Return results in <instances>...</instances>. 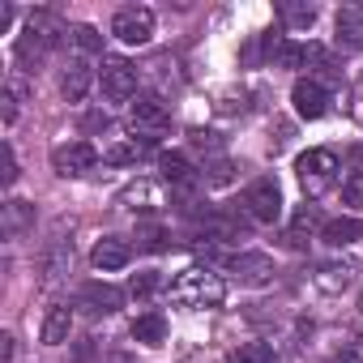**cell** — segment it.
I'll return each mask as SVG.
<instances>
[{"label": "cell", "instance_id": "cell-8", "mask_svg": "<svg viewBox=\"0 0 363 363\" xmlns=\"http://www.w3.org/2000/svg\"><path fill=\"white\" fill-rule=\"evenodd\" d=\"M333 43L342 52H363V0H350V5L337 9V18H333Z\"/></svg>", "mask_w": 363, "mask_h": 363}, {"label": "cell", "instance_id": "cell-15", "mask_svg": "<svg viewBox=\"0 0 363 363\" xmlns=\"http://www.w3.org/2000/svg\"><path fill=\"white\" fill-rule=\"evenodd\" d=\"M354 274H359L354 261H325V265L316 269V286H320L325 295H337V291H346V286L354 282Z\"/></svg>", "mask_w": 363, "mask_h": 363}, {"label": "cell", "instance_id": "cell-24", "mask_svg": "<svg viewBox=\"0 0 363 363\" xmlns=\"http://www.w3.org/2000/svg\"><path fill=\"white\" fill-rule=\"evenodd\" d=\"M278 18H282V26H291V30H308V26L316 22V5H308V0H286V5L278 9Z\"/></svg>", "mask_w": 363, "mask_h": 363}, {"label": "cell", "instance_id": "cell-30", "mask_svg": "<svg viewBox=\"0 0 363 363\" xmlns=\"http://www.w3.org/2000/svg\"><path fill=\"white\" fill-rule=\"evenodd\" d=\"M73 43H77L82 52H99V48H103V35H99L94 26H73Z\"/></svg>", "mask_w": 363, "mask_h": 363}, {"label": "cell", "instance_id": "cell-22", "mask_svg": "<svg viewBox=\"0 0 363 363\" xmlns=\"http://www.w3.org/2000/svg\"><path fill=\"white\" fill-rule=\"evenodd\" d=\"M312 227H316V206H299L295 223L282 231V244H286V248H303L308 235H312Z\"/></svg>", "mask_w": 363, "mask_h": 363}, {"label": "cell", "instance_id": "cell-28", "mask_svg": "<svg viewBox=\"0 0 363 363\" xmlns=\"http://www.w3.org/2000/svg\"><path fill=\"white\" fill-rule=\"evenodd\" d=\"M167 240H171V235H167L162 227H141V231H137V244H141L145 252H162Z\"/></svg>", "mask_w": 363, "mask_h": 363}, {"label": "cell", "instance_id": "cell-6", "mask_svg": "<svg viewBox=\"0 0 363 363\" xmlns=\"http://www.w3.org/2000/svg\"><path fill=\"white\" fill-rule=\"evenodd\" d=\"M94 162H99V154H94V145H90V141H65V145H56V150H52V171H56V175H65V179L86 175Z\"/></svg>", "mask_w": 363, "mask_h": 363}, {"label": "cell", "instance_id": "cell-13", "mask_svg": "<svg viewBox=\"0 0 363 363\" xmlns=\"http://www.w3.org/2000/svg\"><path fill=\"white\" fill-rule=\"evenodd\" d=\"M158 171H162V179H167L175 193H193L197 189V167L184 154H162L158 158Z\"/></svg>", "mask_w": 363, "mask_h": 363}, {"label": "cell", "instance_id": "cell-27", "mask_svg": "<svg viewBox=\"0 0 363 363\" xmlns=\"http://www.w3.org/2000/svg\"><path fill=\"white\" fill-rule=\"evenodd\" d=\"M162 286V278L150 269V274H133V282H128V291H133V299H150L154 291Z\"/></svg>", "mask_w": 363, "mask_h": 363}, {"label": "cell", "instance_id": "cell-9", "mask_svg": "<svg viewBox=\"0 0 363 363\" xmlns=\"http://www.w3.org/2000/svg\"><path fill=\"white\" fill-rule=\"evenodd\" d=\"M291 103H295V111H299L303 120H320V116L329 111V90H325V82H316V77H299L295 90H291Z\"/></svg>", "mask_w": 363, "mask_h": 363}, {"label": "cell", "instance_id": "cell-14", "mask_svg": "<svg viewBox=\"0 0 363 363\" xmlns=\"http://www.w3.org/2000/svg\"><path fill=\"white\" fill-rule=\"evenodd\" d=\"M94 269H103V274H111V269H124L128 261H133V244L128 240H120V235H107V240H99L94 244Z\"/></svg>", "mask_w": 363, "mask_h": 363}, {"label": "cell", "instance_id": "cell-25", "mask_svg": "<svg viewBox=\"0 0 363 363\" xmlns=\"http://www.w3.org/2000/svg\"><path fill=\"white\" fill-rule=\"evenodd\" d=\"M227 363H274V346L265 342H244L227 354Z\"/></svg>", "mask_w": 363, "mask_h": 363}, {"label": "cell", "instance_id": "cell-3", "mask_svg": "<svg viewBox=\"0 0 363 363\" xmlns=\"http://www.w3.org/2000/svg\"><path fill=\"white\" fill-rule=\"evenodd\" d=\"M295 171H299V184L308 197H320L333 179H337V154L333 150H308L295 158Z\"/></svg>", "mask_w": 363, "mask_h": 363}, {"label": "cell", "instance_id": "cell-17", "mask_svg": "<svg viewBox=\"0 0 363 363\" xmlns=\"http://www.w3.org/2000/svg\"><path fill=\"white\" fill-rule=\"evenodd\" d=\"M35 227V206L30 201H5V214H0V231H5L9 240L26 235Z\"/></svg>", "mask_w": 363, "mask_h": 363}, {"label": "cell", "instance_id": "cell-4", "mask_svg": "<svg viewBox=\"0 0 363 363\" xmlns=\"http://www.w3.org/2000/svg\"><path fill=\"white\" fill-rule=\"evenodd\" d=\"M244 214H248L252 223H265V227L282 218V189H278L274 175H261L257 184H248V193H244Z\"/></svg>", "mask_w": 363, "mask_h": 363}, {"label": "cell", "instance_id": "cell-31", "mask_svg": "<svg viewBox=\"0 0 363 363\" xmlns=\"http://www.w3.org/2000/svg\"><path fill=\"white\" fill-rule=\"evenodd\" d=\"M206 179H210V184H227V179H231V162H227V158L210 162V175H206Z\"/></svg>", "mask_w": 363, "mask_h": 363}, {"label": "cell", "instance_id": "cell-33", "mask_svg": "<svg viewBox=\"0 0 363 363\" xmlns=\"http://www.w3.org/2000/svg\"><path fill=\"white\" fill-rule=\"evenodd\" d=\"M107 124H111V120H107V111H90V116L82 120V128H86V133H99V128H107Z\"/></svg>", "mask_w": 363, "mask_h": 363}, {"label": "cell", "instance_id": "cell-10", "mask_svg": "<svg viewBox=\"0 0 363 363\" xmlns=\"http://www.w3.org/2000/svg\"><path fill=\"white\" fill-rule=\"evenodd\" d=\"M167 120H171V111H167V103L158 94H137L133 107H128V124L141 128V133H162Z\"/></svg>", "mask_w": 363, "mask_h": 363}, {"label": "cell", "instance_id": "cell-18", "mask_svg": "<svg viewBox=\"0 0 363 363\" xmlns=\"http://www.w3.org/2000/svg\"><path fill=\"white\" fill-rule=\"evenodd\" d=\"M359 235H363V223L359 218H329V223H320V240L329 248H350Z\"/></svg>", "mask_w": 363, "mask_h": 363}, {"label": "cell", "instance_id": "cell-26", "mask_svg": "<svg viewBox=\"0 0 363 363\" xmlns=\"http://www.w3.org/2000/svg\"><path fill=\"white\" fill-rule=\"evenodd\" d=\"M22 99H26V82L13 73V77L5 82V99H0V103H5V124L18 120V103H22Z\"/></svg>", "mask_w": 363, "mask_h": 363}, {"label": "cell", "instance_id": "cell-20", "mask_svg": "<svg viewBox=\"0 0 363 363\" xmlns=\"http://www.w3.org/2000/svg\"><path fill=\"white\" fill-rule=\"evenodd\" d=\"M150 150H154V141H150V137H141V141L133 137V141H116V145H111L103 158H107L111 167H128V162H141Z\"/></svg>", "mask_w": 363, "mask_h": 363}, {"label": "cell", "instance_id": "cell-16", "mask_svg": "<svg viewBox=\"0 0 363 363\" xmlns=\"http://www.w3.org/2000/svg\"><path fill=\"white\" fill-rule=\"evenodd\" d=\"M73 265V244H52L39 261V274H43V286H56Z\"/></svg>", "mask_w": 363, "mask_h": 363}, {"label": "cell", "instance_id": "cell-11", "mask_svg": "<svg viewBox=\"0 0 363 363\" xmlns=\"http://www.w3.org/2000/svg\"><path fill=\"white\" fill-rule=\"evenodd\" d=\"M227 269H231L235 282H244V286H265V282L274 278V261H269L265 252H235V257H227Z\"/></svg>", "mask_w": 363, "mask_h": 363}, {"label": "cell", "instance_id": "cell-12", "mask_svg": "<svg viewBox=\"0 0 363 363\" xmlns=\"http://www.w3.org/2000/svg\"><path fill=\"white\" fill-rule=\"evenodd\" d=\"M120 303H124V291L111 286V282H86L82 295H77V308H86L90 316H111Z\"/></svg>", "mask_w": 363, "mask_h": 363}, {"label": "cell", "instance_id": "cell-34", "mask_svg": "<svg viewBox=\"0 0 363 363\" xmlns=\"http://www.w3.org/2000/svg\"><path fill=\"white\" fill-rule=\"evenodd\" d=\"M329 363H363V346H346L342 354H333Z\"/></svg>", "mask_w": 363, "mask_h": 363}, {"label": "cell", "instance_id": "cell-32", "mask_svg": "<svg viewBox=\"0 0 363 363\" xmlns=\"http://www.w3.org/2000/svg\"><path fill=\"white\" fill-rule=\"evenodd\" d=\"M5 184H18V154L9 141H5Z\"/></svg>", "mask_w": 363, "mask_h": 363}, {"label": "cell", "instance_id": "cell-19", "mask_svg": "<svg viewBox=\"0 0 363 363\" xmlns=\"http://www.w3.org/2000/svg\"><path fill=\"white\" fill-rule=\"evenodd\" d=\"M90 82H94L90 65H86V60H73V65L65 69V77H60V94H65L69 103H82L86 90H90Z\"/></svg>", "mask_w": 363, "mask_h": 363}, {"label": "cell", "instance_id": "cell-21", "mask_svg": "<svg viewBox=\"0 0 363 363\" xmlns=\"http://www.w3.org/2000/svg\"><path fill=\"white\" fill-rule=\"evenodd\" d=\"M69 329H73V312H69L65 303L48 308V316H43V342H48V346H60V342L69 337Z\"/></svg>", "mask_w": 363, "mask_h": 363}, {"label": "cell", "instance_id": "cell-2", "mask_svg": "<svg viewBox=\"0 0 363 363\" xmlns=\"http://www.w3.org/2000/svg\"><path fill=\"white\" fill-rule=\"evenodd\" d=\"M60 39H65V22H60L52 9H35V13L26 18L22 39H18V60H22L26 69H35Z\"/></svg>", "mask_w": 363, "mask_h": 363}, {"label": "cell", "instance_id": "cell-35", "mask_svg": "<svg viewBox=\"0 0 363 363\" xmlns=\"http://www.w3.org/2000/svg\"><path fill=\"white\" fill-rule=\"evenodd\" d=\"M111 363H128V359H111Z\"/></svg>", "mask_w": 363, "mask_h": 363}, {"label": "cell", "instance_id": "cell-1", "mask_svg": "<svg viewBox=\"0 0 363 363\" xmlns=\"http://www.w3.org/2000/svg\"><path fill=\"white\" fill-rule=\"evenodd\" d=\"M171 299L179 308H218L227 299V282H223V274H214L206 265H189L171 278Z\"/></svg>", "mask_w": 363, "mask_h": 363}, {"label": "cell", "instance_id": "cell-23", "mask_svg": "<svg viewBox=\"0 0 363 363\" xmlns=\"http://www.w3.org/2000/svg\"><path fill=\"white\" fill-rule=\"evenodd\" d=\"M133 337L145 342V346H158V342L167 337V320H162V312H145V316H137V320H133Z\"/></svg>", "mask_w": 363, "mask_h": 363}, {"label": "cell", "instance_id": "cell-29", "mask_svg": "<svg viewBox=\"0 0 363 363\" xmlns=\"http://www.w3.org/2000/svg\"><path fill=\"white\" fill-rule=\"evenodd\" d=\"M342 201L346 206H363V171H350L342 179Z\"/></svg>", "mask_w": 363, "mask_h": 363}, {"label": "cell", "instance_id": "cell-5", "mask_svg": "<svg viewBox=\"0 0 363 363\" xmlns=\"http://www.w3.org/2000/svg\"><path fill=\"white\" fill-rule=\"evenodd\" d=\"M111 35H116L120 43L141 48V43H150V35H154V13H150L145 5H124V9H116Z\"/></svg>", "mask_w": 363, "mask_h": 363}, {"label": "cell", "instance_id": "cell-7", "mask_svg": "<svg viewBox=\"0 0 363 363\" xmlns=\"http://www.w3.org/2000/svg\"><path fill=\"white\" fill-rule=\"evenodd\" d=\"M99 86L111 103H128V99H137V69L128 60H103Z\"/></svg>", "mask_w": 363, "mask_h": 363}]
</instances>
